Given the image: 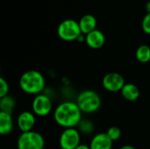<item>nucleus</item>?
I'll list each match as a JSON object with an SVG mask.
<instances>
[{"label": "nucleus", "instance_id": "1", "mask_svg": "<svg viewBox=\"0 0 150 149\" xmlns=\"http://www.w3.org/2000/svg\"><path fill=\"white\" fill-rule=\"evenodd\" d=\"M55 124L63 129L77 127L83 119V112L76 101L65 100L56 105L53 112Z\"/></svg>", "mask_w": 150, "mask_h": 149}, {"label": "nucleus", "instance_id": "2", "mask_svg": "<svg viewBox=\"0 0 150 149\" xmlns=\"http://www.w3.org/2000/svg\"><path fill=\"white\" fill-rule=\"evenodd\" d=\"M18 86L24 93L34 97L45 91L46 79L44 75L39 70H26L20 76Z\"/></svg>", "mask_w": 150, "mask_h": 149}, {"label": "nucleus", "instance_id": "3", "mask_svg": "<svg viewBox=\"0 0 150 149\" xmlns=\"http://www.w3.org/2000/svg\"><path fill=\"white\" fill-rule=\"evenodd\" d=\"M76 103L83 114L91 115L100 109L102 99L97 91L93 90H83L77 94Z\"/></svg>", "mask_w": 150, "mask_h": 149}, {"label": "nucleus", "instance_id": "4", "mask_svg": "<svg viewBox=\"0 0 150 149\" xmlns=\"http://www.w3.org/2000/svg\"><path fill=\"white\" fill-rule=\"evenodd\" d=\"M16 148L17 149H44V136L37 131L20 133L16 141Z\"/></svg>", "mask_w": 150, "mask_h": 149}, {"label": "nucleus", "instance_id": "5", "mask_svg": "<svg viewBox=\"0 0 150 149\" xmlns=\"http://www.w3.org/2000/svg\"><path fill=\"white\" fill-rule=\"evenodd\" d=\"M32 112L36 115V117L45 118L54 112V104L51 97L43 92L41 94L33 97L31 103Z\"/></svg>", "mask_w": 150, "mask_h": 149}, {"label": "nucleus", "instance_id": "6", "mask_svg": "<svg viewBox=\"0 0 150 149\" xmlns=\"http://www.w3.org/2000/svg\"><path fill=\"white\" fill-rule=\"evenodd\" d=\"M57 34L59 38L64 41L77 40L83 34L79 23L74 19H65L62 21L57 27Z\"/></svg>", "mask_w": 150, "mask_h": 149}, {"label": "nucleus", "instance_id": "7", "mask_svg": "<svg viewBox=\"0 0 150 149\" xmlns=\"http://www.w3.org/2000/svg\"><path fill=\"white\" fill-rule=\"evenodd\" d=\"M82 134L76 127L66 128L59 136V147L61 149H76L81 143Z\"/></svg>", "mask_w": 150, "mask_h": 149}, {"label": "nucleus", "instance_id": "8", "mask_svg": "<svg viewBox=\"0 0 150 149\" xmlns=\"http://www.w3.org/2000/svg\"><path fill=\"white\" fill-rule=\"evenodd\" d=\"M125 84V78L118 72H109L102 78V86L108 92H120Z\"/></svg>", "mask_w": 150, "mask_h": 149}, {"label": "nucleus", "instance_id": "9", "mask_svg": "<svg viewBox=\"0 0 150 149\" xmlns=\"http://www.w3.org/2000/svg\"><path fill=\"white\" fill-rule=\"evenodd\" d=\"M37 121L36 115L32 111L21 112L16 119V126L20 133H27L33 131Z\"/></svg>", "mask_w": 150, "mask_h": 149}, {"label": "nucleus", "instance_id": "10", "mask_svg": "<svg viewBox=\"0 0 150 149\" xmlns=\"http://www.w3.org/2000/svg\"><path fill=\"white\" fill-rule=\"evenodd\" d=\"M91 149H112L113 141L108 137L106 133H98L94 134L89 143Z\"/></svg>", "mask_w": 150, "mask_h": 149}, {"label": "nucleus", "instance_id": "11", "mask_svg": "<svg viewBox=\"0 0 150 149\" xmlns=\"http://www.w3.org/2000/svg\"><path fill=\"white\" fill-rule=\"evenodd\" d=\"M85 43L91 49H99L105 43V35L98 29H96L85 35Z\"/></svg>", "mask_w": 150, "mask_h": 149}, {"label": "nucleus", "instance_id": "12", "mask_svg": "<svg viewBox=\"0 0 150 149\" xmlns=\"http://www.w3.org/2000/svg\"><path fill=\"white\" fill-rule=\"evenodd\" d=\"M15 124L12 114L0 112V134L2 136L11 134L14 130Z\"/></svg>", "mask_w": 150, "mask_h": 149}, {"label": "nucleus", "instance_id": "13", "mask_svg": "<svg viewBox=\"0 0 150 149\" xmlns=\"http://www.w3.org/2000/svg\"><path fill=\"white\" fill-rule=\"evenodd\" d=\"M120 94L125 100L128 102H135L141 96V90L136 84L133 83H126L120 91Z\"/></svg>", "mask_w": 150, "mask_h": 149}, {"label": "nucleus", "instance_id": "14", "mask_svg": "<svg viewBox=\"0 0 150 149\" xmlns=\"http://www.w3.org/2000/svg\"><path fill=\"white\" fill-rule=\"evenodd\" d=\"M78 23H79L82 33L83 35H86V34L90 33L91 32L96 30L97 19L91 14H85V15H83L80 18Z\"/></svg>", "mask_w": 150, "mask_h": 149}, {"label": "nucleus", "instance_id": "15", "mask_svg": "<svg viewBox=\"0 0 150 149\" xmlns=\"http://www.w3.org/2000/svg\"><path fill=\"white\" fill-rule=\"evenodd\" d=\"M15 108H16V100L10 94L8 96L0 98V112H6L9 114H13Z\"/></svg>", "mask_w": 150, "mask_h": 149}, {"label": "nucleus", "instance_id": "16", "mask_svg": "<svg viewBox=\"0 0 150 149\" xmlns=\"http://www.w3.org/2000/svg\"><path fill=\"white\" fill-rule=\"evenodd\" d=\"M135 58L141 63H148L150 61V47L143 44L138 47L135 51Z\"/></svg>", "mask_w": 150, "mask_h": 149}, {"label": "nucleus", "instance_id": "17", "mask_svg": "<svg viewBox=\"0 0 150 149\" xmlns=\"http://www.w3.org/2000/svg\"><path fill=\"white\" fill-rule=\"evenodd\" d=\"M76 128L78 129V131L80 132L81 134L90 135L94 132L95 126H94V123L91 119L83 118Z\"/></svg>", "mask_w": 150, "mask_h": 149}, {"label": "nucleus", "instance_id": "18", "mask_svg": "<svg viewBox=\"0 0 150 149\" xmlns=\"http://www.w3.org/2000/svg\"><path fill=\"white\" fill-rule=\"evenodd\" d=\"M106 134L108 135V137L113 141H119L120 138H121V135H122V132H121V129L117 126H110L107 130H106Z\"/></svg>", "mask_w": 150, "mask_h": 149}, {"label": "nucleus", "instance_id": "19", "mask_svg": "<svg viewBox=\"0 0 150 149\" xmlns=\"http://www.w3.org/2000/svg\"><path fill=\"white\" fill-rule=\"evenodd\" d=\"M10 91V85L4 77H0V98L9 95Z\"/></svg>", "mask_w": 150, "mask_h": 149}, {"label": "nucleus", "instance_id": "20", "mask_svg": "<svg viewBox=\"0 0 150 149\" xmlns=\"http://www.w3.org/2000/svg\"><path fill=\"white\" fill-rule=\"evenodd\" d=\"M142 28L143 32L150 35V13H147L142 21Z\"/></svg>", "mask_w": 150, "mask_h": 149}, {"label": "nucleus", "instance_id": "21", "mask_svg": "<svg viewBox=\"0 0 150 149\" xmlns=\"http://www.w3.org/2000/svg\"><path fill=\"white\" fill-rule=\"evenodd\" d=\"M119 149H136V148H135V147H134V146H132V145H130V144H126V145L121 146V147H120Z\"/></svg>", "mask_w": 150, "mask_h": 149}, {"label": "nucleus", "instance_id": "22", "mask_svg": "<svg viewBox=\"0 0 150 149\" xmlns=\"http://www.w3.org/2000/svg\"><path fill=\"white\" fill-rule=\"evenodd\" d=\"M76 149H91V148H90V146L89 145H87V144H80L77 148Z\"/></svg>", "mask_w": 150, "mask_h": 149}, {"label": "nucleus", "instance_id": "23", "mask_svg": "<svg viewBox=\"0 0 150 149\" xmlns=\"http://www.w3.org/2000/svg\"><path fill=\"white\" fill-rule=\"evenodd\" d=\"M145 8H146V11H147V13H150V1H149L146 5H145Z\"/></svg>", "mask_w": 150, "mask_h": 149}]
</instances>
